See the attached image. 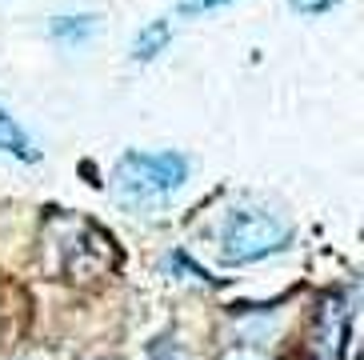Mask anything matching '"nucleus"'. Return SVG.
Returning <instances> with one entry per match:
<instances>
[{"label":"nucleus","instance_id":"7ed1b4c3","mask_svg":"<svg viewBox=\"0 0 364 360\" xmlns=\"http://www.w3.org/2000/svg\"><path fill=\"white\" fill-rule=\"evenodd\" d=\"M0 152H4V157H12V160H21V164H36V160H41L36 140L24 132L21 120L12 117L9 108H0Z\"/></svg>","mask_w":364,"mask_h":360},{"label":"nucleus","instance_id":"f257e3e1","mask_svg":"<svg viewBox=\"0 0 364 360\" xmlns=\"http://www.w3.org/2000/svg\"><path fill=\"white\" fill-rule=\"evenodd\" d=\"M193 164L184 152H124L117 160V196L129 204H161L188 180Z\"/></svg>","mask_w":364,"mask_h":360},{"label":"nucleus","instance_id":"20e7f679","mask_svg":"<svg viewBox=\"0 0 364 360\" xmlns=\"http://www.w3.org/2000/svg\"><path fill=\"white\" fill-rule=\"evenodd\" d=\"M168 41H172V28L164 21L161 24H149V28L136 36V44H132V56L144 64V60H152V56H161L164 48H168Z\"/></svg>","mask_w":364,"mask_h":360},{"label":"nucleus","instance_id":"f03ea898","mask_svg":"<svg viewBox=\"0 0 364 360\" xmlns=\"http://www.w3.org/2000/svg\"><path fill=\"white\" fill-rule=\"evenodd\" d=\"M292 228L264 208H232L220 224V260L225 265H257L284 253Z\"/></svg>","mask_w":364,"mask_h":360},{"label":"nucleus","instance_id":"39448f33","mask_svg":"<svg viewBox=\"0 0 364 360\" xmlns=\"http://www.w3.org/2000/svg\"><path fill=\"white\" fill-rule=\"evenodd\" d=\"M92 32H97V16H56V24H53V36L56 41H68V44L85 41Z\"/></svg>","mask_w":364,"mask_h":360},{"label":"nucleus","instance_id":"423d86ee","mask_svg":"<svg viewBox=\"0 0 364 360\" xmlns=\"http://www.w3.org/2000/svg\"><path fill=\"white\" fill-rule=\"evenodd\" d=\"M336 4H344V0H289V9L296 12V16H324V12H332Z\"/></svg>","mask_w":364,"mask_h":360},{"label":"nucleus","instance_id":"0eeeda50","mask_svg":"<svg viewBox=\"0 0 364 360\" xmlns=\"http://www.w3.org/2000/svg\"><path fill=\"white\" fill-rule=\"evenodd\" d=\"M225 4H232V0H181L176 16H204V12H213V9H225Z\"/></svg>","mask_w":364,"mask_h":360}]
</instances>
